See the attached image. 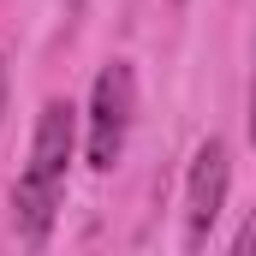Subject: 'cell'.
<instances>
[{
    "label": "cell",
    "instance_id": "obj_5",
    "mask_svg": "<svg viewBox=\"0 0 256 256\" xmlns=\"http://www.w3.org/2000/svg\"><path fill=\"white\" fill-rule=\"evenodd\" d=\"M6 90H12V78H6V54H0V126H6Z\"/></svg>",
    "mask_w": 256,
    "mask_h": 256
},
{
    "label": "cell",
    "instance_id": "obj_6",
    "mask_svg": "<svg viewBox=\"0 0 256 256\" xmlns=\"http://www.w3.org/2000/svg\"><path fill=\"white\" fill-rule=\"evenodd\" d=\"M250 143H256V66H250Z\"/></svg>",
    "mask_w": 256,
    "mask_h": 256
},
{
    "label": "cell",
    "instance_id": "obj_1",
    "mask_svg": "<svg viewBox=\"0 0 256 256\" xmlns=\"http://www.w3.org/2000/svg\"><path fill=\"white\" fill-rule=\"evenodd\" d=\"M72 149H78V108L72 102H42L36 114V137H30V161L12 185V232L42 250L48 232H54V214L66 202V167H72Z\"/></svg>",
    "mask_w": 256,
    "mask_h": 256
},
{
    "label": "cell",
    "instance_id": "obj_2",
    "mask_svg": "<svg viewBox=\"0 0 256 256\" xmlns=\"http://www.w3.org/2000/svg\"><path fill=\"white\" fill-rule=\"evenodd\" d=\"M131 114H137V72L131 60H108L90 84V114H84V161L96 173H114V161L126 155Z\"/></svg>",
    "mask_w": 256,
    "mask_h": 256
},
{
    "label": "cell",
    "instance_id": "obj_3",
    "mask_svg": "<svg viewBox=\"0 0 256 256\" xmlns=\"http://www.w3.org/2000/svg\"><path fill=\"white\" fill-rule=\"evenodd\" d=\"M226 185H232V149L226 137H202L185 173V250H202L220 208H226Z\"/></svg>",
    "mask_w": 256,
    "mask_h": 256
},
{
    "label": "cell",
    "instance_id": "obj_4",
    "mask_svg": "<svg viewBox=\"0 0 256 256\" xmlns=\"http://www.w3.org/2000/svg\"><path fill=\"white\" fill-rule=\"evenodd\" d=\"M232 250H238V256H256V214L238 226V232H232Z\"/></svg>",
    "mask_w": 256,
    "mask_h": 256
}]
</instances>
